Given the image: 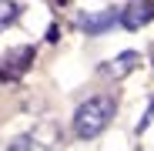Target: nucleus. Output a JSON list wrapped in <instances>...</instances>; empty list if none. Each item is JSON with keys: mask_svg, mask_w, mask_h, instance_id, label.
<instances>
[{"mask_svg": "<svg viewBox=\"0 0 154 151\" xmlns=\"http://www.w3.org/2000/svg\"><path fill=\"white\" fill-rule=\"evenodd\" d=\"M137 64H141L137 50H124V54H117L114 61H107L104 67H100V74H104V77H124V74H131Z\"/></svg>", "mask_w": 154, "mask_h": 151, "instance_id": "20e7f679", "label": "nucleus"}, {"mask_svg": "<svg viewBox=\"0 0 154 151\" xmlns=\"http://www.w3.org/2000/svg\"><path fill=\"white\" fill-rule=\"evenodd\" d=\"M17 17H20V4H14V0H0V30L10 27Z\"/></svg>", "mask_w": 154, "mask_h": 151, "instance_id": "423d86ee", "label": "nucleus"}, {"mask_svg": "<svg viewBox=\"0 0 154 151\" xmlns=\"http://www.w3.org/2000/svg\"><path fill=\"white\" fill-rule=\"evenodd\" d=\"M30 61H34V47L30 44L14 47V50H7V54L0 57V74H4V77H20Z\"/></svg>", "mask_w": 154, "mask_h": 151, "instance_id": "f03ea898", "label": "nucleus"}, {"mask_svg": "<svg viewBox=\"0 0 154 151\" xmlns=\"http://www.w3.org/2000/svg\"><path fill=\"white\" fill-rule=\"evenodd\" d=\"M30 148H34V138L30 134H20V138H14L7 144V151H30Z\"/></svg>", "mask_w": 154, "mask_h": 151, "instance_id": "0eeeda50", "label": "nucleus"}, {"mask_svg": "<svg viewBox=\"0 0 154 151\" xmlns=\"http://www.w3.org/2000/svg\"><path fill=\"white\" fill-rule=\"evenodd\" d=\"M121 20V10H100V14H91V17H84L81 20V27L87 30V34H104L107 27H114V24Z\"/></svg>", "mask_w": 154, "mask_h": 151, "instance_id": "39448f33", "label": "nucleus"}, {"mask_svg": "<svg viewBox=\"0 0 154 151\" xmlns=\"http://www.w3.org/2000/svg\"><path fill=\"white\" fill-rule=\"evenodd\" d=\"M114 108H117V104H114V97H107V94H97V97L84 101V104L77 108V114H74V134L81 138V141L97 138V134L111 124Z\"/></svg>", "mask_w": 154, "mask_h": 151, "instance_id": "f257e3e1", "label": "nucleus"}, {"mask_svg": "<svg viewBox=\"0 0 154 151\" xmlns=\"http://www.w3.org/2000/svg\"><path fill=\"white\" fill-rule=\"evenodd\" d=\"M154 20V4L151 0H131L124 10H121V24L127 30H141L144 24H151Z\"/></svg>", "mask_w": 154, "mask_h": 151, "instance_id": "7ed1b4c3", "label": "nucleus"}]
</instances>
